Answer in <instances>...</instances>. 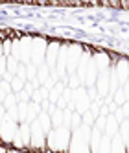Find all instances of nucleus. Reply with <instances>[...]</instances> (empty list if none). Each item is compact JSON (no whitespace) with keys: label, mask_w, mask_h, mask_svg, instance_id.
<instances>
[{"label":"nucleus","mask_w":129,"mask_h":153,"mask_svg":"<svg viewBox=\"0 0 129 153\" xmlns=\"http://www.w3.org/2000/svg\"><path fill=\"white\" fill-rule=\"evenodd\" d=\"M125 102H127V96H125L124 89H120V91H116V94H114V103H116L118 107H122V105H124Z\"/></svg>","instance_id":"25"},{"label":"nucleus","mask_w":129,"mask_h":153,"mask_svg":"<svg viewBox=\"0 0 129 153\" xmlns=\"http://www.w3.org/2000/svg\"><path fill=\"white\" fill-rule=\"evenodd\" d=\"M96 89H98L102 98L109 96V92H111V70L109 72H100V78L96 81Z\"/></svg>","instance_id":"11"},{"label":"nucleus","mask_w":129,"mask_h":153,"mask_svg":"<svg viewBox=\"0 0 129 153\" xmlns=\"http://www.w3.org/2000/svg\"><path fill=\"white\" fill-rule=\"evenodd\" d=\"M19 137H20V140H22L24 148L30 149V146H31V126L26 124V122L20 124V126H19Z\"/></svg>","instance_id":"12"},{"label":"nucleus","mask_w":129,"mask_h":153,"mask_svg":"<svg viewBox=\"0 0 129 153\" xmlns=\"http://www.w3.org/2000/svg\"><path fill=\"white\" fill-rule=\"evenodd\" d=\"M90 105H92V102L87 94V87H79V89L74 91V96H72V102H70L68 109L79 113V114H85L90 109Z\"/></svg>","instance_id":"4"},{"label":"nucleus","mask_w":129,"mask_h":153,"mask_svg":"<svg viewBox=\"0 0 129 153\" xmlns=\"http://www.w3.org/2000/svg\"><path fill=\"white\" fill-rule=\"evenodd\" d=\"M90 137H92V127L85 126V124L79 129L72 131L68 153H92L90 151Z\"/></svg>","instance_id":"2"},{"label":"nucleus","mask_w":129,"mask_h":153,"mask_svg":"<svg viewBox=\"0 0 129 153\" xmlns=\"http://www.w3.org/2000/svg\"><path fill=\"white\" fill-rule=\"evenodd\" d=\"M111 146H113V138L105 135L103 140H102V146H100V151L98 153H111Z\"/></svg>","instance_id":"22"},{"label":"nucleus","mask_w":129,"mask_h":153,"mask_svg":"<svg viewBox=\"0 0 129 153\" xmlns=\"http://www.w3.org/2000/svg\"><path fill=\"white\" fill-rule=\"evenodd\" d=\"M122 111L125 113V118H129V102H125V103L122 105Z\"/></svg>","instance_id":"30"},{"label":"nucleus","mask_w":129,"mask_h":153,"mask_svg":"<svg viewBox=\"0 0 129 153\" xmlns=\"http://www.w3.org/2000/svg\"><path fill=\"white\" fill-rule=\"evenodd\" d=\"M72 114H74V111L64 109V127H68V129H72Z\"/></svg>","instance_id":"28"},{"label":"nucleus","mask_w":129,"mask_h":153,"mask_svg":"<svg viewBox=\"0 0 129 153\" xmlns=\"http://www.w3.org/2000/svg\"><path fill=\"white\" fill-rule=\"evenodd\" d=\"M79 87H85L83 81H81V78H79L78 74H70L68 76V89L76 91V89H79Z\"/></svg>","instance_id":"18"},{"label":"nucleus","mask_w":129,"mask_h":153,"mask_svg":"<svg viewBox=\"0 0 129 153\" xmlns=\"http://www.w3.org/2000/svg\"><path fill=\"white\" fill-rule=\"evenodd\" d=\"M6 114H7V120H11V122H17V124H20V120H19V105H15V107H9L7 111H6Z\"/></svg>","instance_id":"24"},{"label":"nucleus","mask_w":129,"mask_h":153,"mask_svg":"<svg viewBox=\"0 0 129 153\" xmlns=\"http://www.w3.org/2000/svg\"><path fill=\"white\" fill-rule=\"evenodd\" d=\"M17 100H19V103H28V102H31V94L26 91H20L17 94Z\"/></svg>","instance_id":"26"},{"label":"nucleus","mask_w":129,"mask_h":153,"mask_svg":"<svg viewBox=\"0 0 129 153\" xmlns=\"http://www.w3.org/2000/svg\"><path fill=\"white\" fill-rule=\"evenodd\" d=\"M122 89H124V92H125V96H127V102H129V81L122 87Z\"/></svg>","instance_id":"31"},{"label":"nucleus","mask_w":129,"mask_h":153,"mask_svg":"<svg viewBox=\"0 0 129 153\" xmlns=\"http://www.w3.org/2000/svg\"><path fill=\"white\" fill-rule=\"evenodd\" d=\"M52 126H53V129L64 126V111H63V109L57 107V111L52 114Z\"/></svg>","instance_id":"17"},{"label":"nucleus","mask_w":129,"mask_h":153,"mask_svg":"<svg viewBox=\"0 0 129 153\" xmlns=\"http://www.w3.org/2000/svg\"><path fill=\"white\" fill-rule=\"evenodd\" d=\"M28 109H30V102L28 103H19V120H20V124H24L28 120Z\"/></svg>","instance_id":"21"},{"label":"nucleus","mask_w":129,"mask_h":153,"mask_svg":"<svg viewBox=\"0 0 129 153\" xmlns=\"http://www.w3.org/2000/svg\"><path fill=\"white\" fill-rule=\"evenodd\" d=\"M31 46H33V37L24 33V37L20 39V63L22 65L31 63Z\"/></svg>","instance_id":"10"},{"label":"nucleus","mask_w":129,"mask_h":153,"mask_svg":"<svg viewBox=\"0 0 129 153\" xmlns=\"http://www.w3.org/2000/svg\"><path fill=\"white\" fill-rule=\"evenodd\" d=\"M61 46H63V42H61L59 39L50 41V45H48V52H46V65H48L52 70L56 68V65H57V57H59Z\"/></svg>","instance_id":"9"},{"label":"nucleus","mask_w":129,"mask_h":153,"mask_svg":"<svg viewBox=\"0 0 129 153\" xmlns=\"http://www.w3.org/2000/svg\"><path fill=\"white\" fill-rule=\"evenodd\" d=\"M96 120H98V114H94V113L90 111V109H89V111L83 114V124H85V126H89V127H94Z\"/></svg>","instance_id":"20"},{"label":"nucleus","mask_w":129,"mask_h":153,"mask_svg":"<svg viewBox=\"0 0 129 153\" xmlns=\"http://www.w3.org/2000/svg\"><path fill=\"white\" fill-rule=\"evenodd\" d=\"M87 94H89V98H90V102H96L98 98H102L96 87H87Z\"/></svg>","instance_id":"27"},{"label":"nucleus","mask_w":129,"mask_h":153,"mask_svg":"<svg viewBox=\"0 0 129 153\" xmlns=\"http://www.w3.org/2000/svg\"><path fill=\"white\" fill-rule=\"evenodd\" d=\"M48 45L50 41L46 37H33V46H31V63L41 67V65L46 63V52H48Z\"/></svg>","instance_id":"5"},{"label":"nucleus","mask_w":129,"mask_h":153,"mask_svg":"<svg viewBox=\"0 0 129 153\" xmlns=\"http://www.w3.org/2000/svg\"><path fill=\"white\" fill-rule=\"evenodd\" d=\"M92 59H94V63H96V67H98L100 72H109L113 68V65H114L113 53L107 52V50H103V48L102 50H94Z\"/></svg>","instance_id":"6"},{"label":"nucleus","mask_w":129,"mask_h":153,"mask_svg":"<svg viewBox=\"0 0 129 153\" xmlns=\"http://www.w3.org/2000/svg\"><path fill=\"white\" fill-rule=\"evenodd\" d=\"M9 92H13L11 83L6 81V79H0V100H4V98H6Z\"/></svg>","instance_id":"19"},{"label":"nucleus","mask_w":129,"mask_h":153,"mask_svg":"<svg viewBox=\"0 0 129 153\" xmlns=\"http://www.w3.org/2000/svg\"><path fill=\"white\" fill-rule=\"evenodd\" d=\"M83 52H85V46L78 45V42H72L70 45V48H68V76L78 72L79 61L83 57Z\"/></svg>","instance_id":"7"},{"label":"nucleus","mask_w":129,"mask_h":153,"mask_svg":"<svg viewBox=\"0 0 129 153\" xmlns=\"http://www.w3.org/2000/svg\"><path fill=\"white\" fill-rule=\"evenodd\" d=\"M31 102H33V103H42V102H44V96H42V92H41V89H37L35 92H33V96H31Z\"/></svg>","instance_id":"29"},{"label":"nucleus","mask_w":129,"mask_h":153,"mask_svg":"<svg viewBox=\"0 0 129 153\" xmlns=\"http://www.w3.org/2000/svg\"><path fill=\"white\" fill-rule=\"evenodd\" d=\"M111 153H127V146H125V140L120 137L118 133L116 137H113V146H111Z\"/></svg>","instance_id":"14"},{"label":"nucleus","mask_w":129,"mask_h":153,"mask_svg":"<svg viewBox=\"0 0 129 153\" xmlns=\"http://www.w3.org/2000/svg\"><path fill=\"white\" fill-rule=\"evenodd\" d=\"M113 72L116 74V79H118V83H120V87H124L129 81V59L122 56L113 65Z\"/></svg>","instance_id":"8"},{"label":"nucleus","mask_w":129,"mask_h":153,"mask_svg":"<svg viewBox=\"0 0 129 153\" xmlns=\"http://www.w3.org/2000/svg\"><path fill=\"white\" fill-rule=\"evenodd\" d=\"M50 78H52V68L48 67L46 63H44V65H41V67H39V74H37V81L41 83V87L44 85Z\"/></svg>","instance_id":"15"},{"label":"nucleus","mask_w":129,"mask_h":153,"mask_svg":"<svg viewBox=\"0 0 129 153\" xmlns=\"http://www.w3.org/2000/svg\"><path fill=\"white\" fill-rule=\"evenodd\" d=\"M0 116H2L0 118V137H2V144L4 146H13V140L19 135V126L20 124L7 120L6 109H0Z\"/></svg>","instance_id":"3"},{"label":"nucleus","mask_w":129,"mask_h":153,"mask_svg":"<svg viewBox=\"0 0 129 153\" xmlns=\"http://www.w3.org/2000/svg\"><path fill=\"white\" fill-rule=\"evenodd\" d=\"M0 103H2V107H0V109H6V111H7L9 107H15V105H19L17 94H15V92H9V94L4 98V100H0Z\"/></svg>","instance_id":"16"},{"label":"nucleus","mask_w":129,"mask_h":153,"mask_svg":"<svg viewBox=\"0 0 129 153\" xmlns=\"http://www.w3.org/2000/svg\"><path fill=\"white\" fill-rule=\"evenodd\" d=\"M72 140V129L68 127H56L48 133V149L53 153H68Z\"/></svg>","instance_id":"1"},{"label":"nucleus","mask_w":129,"mask_h":153,"mask_svg":"<svg viewBox=\"0 0 129 153\" xmlns=\"http://www.w3.org/2000/svg\"><path fill=\"white\" fill-rule=\"evenodd\" d=\"M26 83H28V81H24V79H20V78H15V79L11 81V89H13V92H15V94H19L20 91H24V87H26Z\"/></svg>","instance_id":"23"},{"label":"nucleus","mask_w":129,"mask_h":153,"mask_svg":"<svg viewBox=\"0 0 129 153\" xmlns=\"http://www.w3.org/2000/svg\"><path fill=\"white\" fill-rule=\"evenodd\" d=\"M118 133H120V124H118V122H116V118H114V116L111 114L109 118H107V127H105V135L113 138V137H116Z\"/></svg>","instance_id":"13"}]
</instances>
